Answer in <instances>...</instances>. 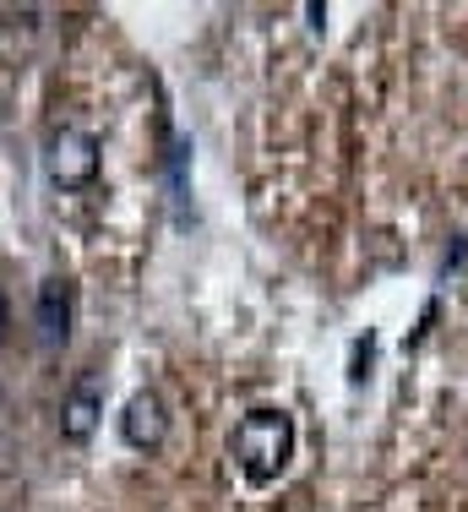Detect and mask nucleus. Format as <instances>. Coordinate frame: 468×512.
<instances>
[{
  "mask_svg": "<svg viewBox=\"0 0 468 512\" xmlns=\"http://www.w3.org/2000/svg\"><path fill=\"white\" fill-rule=\"evenodd\" d=\"M71 322H77V284L66 273H49L33 295V327H39L44 349H66L71 344Z\"/></svg>",
  "mask_w": 468,
  "mask_h": 512,
  "instance_id": "20e7f679",
  "label": "nucleus"
},
{
  "mask_svg": "<svg viewBox=\"0 0 468 512\" xmlns=\"http://www.w3.org/2000/svg\"><path fill=\"white\" fill-rule=\"evenodd\" d=\"M104 393H109V382H104V371H98V365H88V371L71 376L66 398H60V436H66L71 447L93 442L98 420H104Z\"/></svg>",
  "mask_w": 468,
  "mask_h": 512,
  "instance_id": "7ed1b4c3",
  "label": "nucleus"
},
{
  "mask_svg": "<svg viewBox=\"0 0 468 512\" xmlns=\"http://www.w3.org/2000/svg\"><path fill=\"white\" fill-rule=\"evenodd\" d=\"M305 17H311V28H316V33H322V22H327V6H316V0H311V6H305Z\"/></svg>",
  "mask_w": 468,
  "mask_h": 512,
  "instance_id": "6e6552de",
  "label": "nucleus"
},
{
  "mask_svg": "<svg viewBox=\"0 0 468 512\" xmlns=\"http://www.w3.org/2000/svg\"><path fill=\"white\" fill-rule=\"evenodd\" d=\"M6 333H11V300H6V289H0V344H6Z\"/></svg>",
  "mask_w": 468,
  "mask_h": 512,
  "instance_id": "0eeeda50",
  "label": "nucleus"
},
{
  "mask_svg": "<svg viewBox=\"0 0 468 512\" xmlns=\"http://www.w3.org/2000/svg\"><path fill=\"white\" fill-rule=\"evenodd\" d=\"M371 360H376V333H365L360 344H354V365H349V382H354V387L371 376Z\"/></svg>",
  "mask_w": 468,
  "mask_h": 512,
  "instance_id": "423d86ee",
  "label": "nucleus"
},
{
  "mask_svg": "<svg viewBox=\"0 0 468 512\" xmlns=\"http://www.w3.org/2000/svg\"><path fill=\"white\" fill-rule=\"evenodd\" d=\"M169 436V404L164 393H153V387H142V393L126 398V409H120V442L131 447V453H158Z\"/></svg>",
  "mask_w": 468,
  "mask_h": 512,
  "instance_id": "39448f33",
  "label": "nucleus"
},
{
  "mask_svg": "<svg viewBox=\"0 0 468 512\" xmlns=\"http://www.w3.org/2000/svg\"><path fill=\"white\" fill-rule=\"evenodd\" d=\"M104 148H98V137L88 126H55L44 137V153H39V164H44V180L55 191H88L93 180H98V158Z\"/></svg>",
  "mask_w": 468,
  "mask_h": 512,
  "instance_id": "f03ea898",
  "label": "nucleus"
},
{
  "mask_svg": "<svg viewBox=\"0 0 468 512\" xmlns=\"http://www.w3.org/2000/svg\"><path fill=\"white\" fill-rule=\"evenodd\" d=\"M294 414L289 409H251L229 431V458L251 485H273L294 458Z\"/></svg>",
  "mask_w": 468,
  "mask_h": 512,
  "instance_id": "f257e3e1",
  "label": "nucleus"
}]
</instances>
